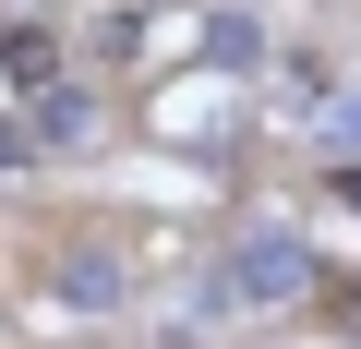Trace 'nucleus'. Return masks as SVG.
Listing matches in <instances>:
<instances>
[{
  "label": "nucleus",
  "instance_id": "f03ea898",
  "mask_svg": "<svg viewBox=\"0 0 361 349\" xmlns=\"http://www.w3.org/2000/svg\"><path fill=\"white\" fill-rule=\"evenodd\" d=\"M49 289H61L73 313H121V301H133V265L85 241V253H61V265H49Z\"/></svg>",
  "mask_w": 361,
  "mask_h": 349
},
{
  "label": "nucleus",
  "instance_id": "20e7f679",
  "mask_svg": "<svg viewBox=\"0 0 361 349\" xmlns=\"http://www.w3.org/2000/svg\"><path fill=\"white\" fill-rule=\"evenodd\" d=\"M325 145H337V157H361V97H337V109H325Z\"/></svg>",
  "mask_w": 361,
  "mask_h": 349
},
{
  "label": "nucleus",
  "instance_id": "7ed1b4c3",
  "mask_svg": "<svg viewBox=\"0 0 361 349\" xmlns=\"http://www.w3.org/2000/svg\"><path fill=\"white\" fill-rule=\"evenodd\" d=\"M97 133V97H37V145H85Z\"/></svg>",
  "mask_w": 361,
  "mask_h": 349
},
{
  "label": "nucleus",
  "instance_id": "39448f33",
  "mask_svg": "<svg viewBox=\"0 0 361 349\" xmlns=\"http://www.w3.org/2000/svg\"><path fill=\"white\" fill-rule=\"evenodd\" d=\"M37 157V121H0V169H25Z\"/></svg>",
  "mask_w": 361,
  "mask_h": 349
},
{
  "label": "nucleus",
  "instance_id": "f257e3e1",
  "mask_svg": "<svg viewBox=\"0 0 361 349\" xmlns=\"http://www.w3.org/2000/svg\"><path fill=\"white\" fill-rule=\"evenodd\" d=\"M217 313H289V301H313V253H301V229H241L229 253H217V289H205Z\"/></svg>",
  "mask_w": 361,
  "mask_h": 349
}]
</instances>
